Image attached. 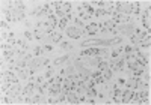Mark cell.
<instances>
[{"label": "cell", "instance_id": "31", "mask_svg": "<svg viewBox=\"0 0 151 105\" xmlns=\"http://www.w3.org/2000/svg\"><path fill=\"white\" fill-rule=\"evenodd\" d=\"M24 24H26V27H32V23H30V21H26Z\"/></svg>", "mask_w": 151, "mask_h": 105}, {"label": "cell", "instance_id": "22", "mask_svg": "<svg viewBox=\"0 0 151 105\" xmlns=\"http://www.w3.org/2000/svg\"><path fill=\"white\" fill-rule=\"evenodd\" d=\"M67 24H68V21H67L65 18H60L59 23H58V27H59V29H67Z\"/></svg>", "mask_w": 151, "mask_h": 105}, {"label": "cell", "instance_id": "9", "mask_svg": "<svg viewBox=\"0 0 151 105\" xmlns=\"http://www.w3.org/2000/svg\"><path fill=\"white\" fill-rule=\"evenodd\" d=\"M67 101L70 104H80L79 102V93H77V92H74V90H70L67 93Z\"/></svg>", "mask_w": 151, "mask_h": 105}, {"label": "cell", "instance_id": "28", "mask_svg": "<svg viewBox=\"0 0 151 105\" xmlns=\"http://www.w3.org/2000/svg\"><path fill=\"white\" fill-rule=\"evenodd\" d=\"M0 27H2V30H6V29H9V26H8V23H6V21H3V20H2V23H0Z\"/></svg>", "mask_w": 151, "mask_h": 105}, {"label": "cell", "instance_id": "6", "mask_svg": "<svg viewBox=\"0 0 151 105\" xmlns=\"http://www.w3.org/2000/svg\"><path fill=\"white\" fill-rule=\"evenodd\" d=\"M133 93H134V90H133V89H124V90H122V99H121V104H129V102H132Z\"/></svg>", "mask_w": 151, "mask_h": 105}, {"label": "cell", "instance_id": "15", "mask_svg": "<svg viewBox=\"0 0 151 105\" xmlns=\"http://www.w3.org/2000/svg\"><path fill=\"white\" fill-rule=\"evenodd\" d=\"M47 20H48L50 24H52V27H53V29L58 27V23H59V21H58V17H56L55 14H48V15H47Z\"/></svg>", "mask_w": 151, "mask_h": 105}, {"label": "cell", "instance_id": "25", "mask_svg": "<svg viewBox=\"0 0 151 105\" xmlns=\"http://www.w3.org/2000/svg\"><path fill=\"white\" fill-rule=\"evenodd\" d=\"M32 99H33V104H41V102H42V95L38 93V95H36V96H33Z\"/></svg>", "mask_w": 151, "mask_h": 105}, {"label": "cell", "instance_id": "1", "mask_svg": "<svg viewBox=\"0 0 151 105\" xmlns=\"http://www.w3.org/2000/svg\"><path fill=\"white\" fill-rule=\"evenodd\" d=\"M118 32L121 35H124V36H129L130 38L136 32V26H134L133 21L132 23H125V24H118Z\"/></svg>", "mask_w": 151, "mask_h": 105}, {"label": "cell", "instance_id": "20", "mask_svg": "<svg viewBox=\"0 0 151 105\" xmlns=\"http://www.w3.org/2000/svg\"><path fill=\"white\" fill-rule=\"evenodd\" d=\"M122 44V38L121 36H113L110 38V45H121Z\"/></svg>", "mask_w": 151, "mask_h": 105}, {"label": "cell", "instance_id": "5", "mask_svg": "<svg viewBox=\"0 0 151 105\" xmlns=\"http://www.w3.org/2000/svg\"><path fill=\"white\" fill-rule=\"evenodd\" d=\"M2 77H5L11 84L18 83V74H15L14 71H6V72H3V71H2Z\"/></svg>", "mask_w": 151, "mask_h": 105}, {"label": "cell", "instance_id": "26", "mask_svg": "<svg viewBox=\"0 0 151 105\" xmlns=\"http://www.w3.org/2000/svg\"><path fill=\"white\" fill-rule=\"evenodd\" d=\"M24 38H26L27 41H30V39H33V33L29 32V30H26V32H24Z\"/></svg>", "mask_w": 151, "mask_h": 105}, {"label": "cell", "instance_id": "29", "mask_svg": "<svg viewBox=\"0 0 151 105\" xmlns=\"http://www.w3.org/2000/svg\"><path fill=\"white\" fill-rule=\"evenodd\" d=\"M12 101H11V96H5V98H2V104H11Z\"/></svg>", "mask_w": 151, "mask_h": 105}, {"label": "cell", "instance_id": "13", "mask_svg": "<svg viewBox=\"0 0 151 105\" xmlns=\"http://www.w3.org/2000/svg\"><path fill=\"white\" fill-rule=\"evenodd\" d=\"M150 45H151V36L148 35L147 38H144L142 41L139 42V45H137V47H139V48H145V50H150Z\"/></svg>", "mask_w": 151, "mask_h": 105}, {"label": "cell", "instance_id": "11", "mask_svg": "<svg viewBox=\"0 0 151 105\" xmlns=\"http://www.w3.org/2000/svg\"><path fill=\"white\" fill-rule=\"evenodd\" d=\"M33 90H35V81H29L23 87V95H32Z\"/></svg>", "mask_w": 151, "mask_h": 105}, {"label": "cell", "instance_id": "7", "mask_svg": "<svg viewBox=\"0 0 151 105\" xmlns=\"http://www.w3.org/2000/svg\"><path fill=\"white\" fill-rule=\"evenodd\" d=\"M48 93H50V96H56V95H59L60 92H62V84H58V83H52L48 86Z\"/></svg>", "mask_w": 151, "mask_h": 105}, {"label": "cell", "instance_id": "10", "mask_svg": "<svg viewBox=\"0 0 151 105\" xmlns=\"http://www.w3.org/2000/svg\"><path fill=\"white\" fill-rule=\"evenodd\" d=\"M68 59H70V56H68V54H65V56H62V57L55 59V60L52 62V65H53L55 68H59V66H62L64 63H67V62H68Z\"/></svg>", "mask_w": 151, "mask_h": 105}, {"label": "cell", "instance_id": "19", "mask_svg": "<svg viewBox=\"0 0 151 105\" xmlns=\"http://www.w3.org/2000/svg\"><path fill=\"white\" fill-rule=\"evenodd\" d=\"M107 68H110V63H109L107 60H101V62H100V65L97 66L98 71H104V69H107Z\"/></svg>", "mask_w": 151, "mask_h": 105}, {"label": "cell", "instance_id": "16", "mask_svg": "<svg viewBox=\"0 0 151 105\" xmlns=\"http://www.w3.org/2000/svg\"><path fill=\"white\" fill-rule=\"evenodd\" d=\"M101 75H103V78H104V81H110L112 77H113V72H112L110 68H107V69L101 71Z\"/></svg>", "mask_w": 151, "mask_h": 105}, {"label": "cell", "instance_id": "23", "mask_svg": "<svg viewBox=\"0 0 151 105\" xmlns=\"http://www.w3.org/2000/svg\"><path fill=\"white\" fill-rule=\"evenodd\" d=\"M60 48H62V50H73V45H71L70 42L64 41V42H60Z\"/></svg>", "mask_w": 151, "mask_h": 105}, {"label": "cell", "instance_id": "17", "mask_svg": "<svg viewBox=\"0 0 151 105\" xmlns=\"http://www.w3.org/2000/svg\"><path fill=\"white\" fill-rule=\"evenodd\" d=\"M139 5H141L139 2H133V3H132V14L136 15V17L139 15V11H141V6H139Z\"/></svg>", "mask_w": 151, "mask_h": 105}, {"label": "cell", "instance_id": "30", "mask_svg": "<svg viewBox=\"0 0 151 105\" xmlns=\"http://www.w3.org/2000/svg\"><path fill=\"white\" fill-rule=\"evenodd\" d=\"M47 102H48V104H58V102H59V101H58V99H56V98H53V96H50V99H48V101H47Z\"/></svg>", "mask_w": 151, "mask_h": 105}, {"label": "cell", "instance_id": "18", "mask_svg": "<svg viewBox=\"0 0 151 105\" xmlns=\"http://www.w3.org/2000/svg\"><path fill=\"white\" fill-rule=\"evenodd\" d=\"M33 56L35 57H41L42 54H44V48L42 47H40V45H36V47H33Z\"/></svg>", "mask_w": 151, "mask_h": 105}, {"label": "cell", "instance_id": "21", "mask_svg": "<svg viewBox=\"0 0 151 105\" xmlns=\"http://www.w3.org/2000/svg\"><path fill=\"white\" fill-rule=\"evenodd\" d=\"M94 15L98 17V18H100V17H109V15H107V12H106V9H100V8L94 12Z\"/></svg>", "mask_w": 151, "mask_h": 105}, {"label": "cell", "instance_id": "2", "mask_svg": "<svg viewBox=\"0 0 151 105\" xmlns=\"http://www.w3.org/2000/svg\"><path fill=\"white\" fill-rule=\"evenodd\" d=\"M115 9L122 15H132V3L130 2H118V3H115Z\"/></svg>", "mask_w": 151, "mask_h": 105}, {"label": "cell", "instance_id": "4", "mask_svg": "<svg viewBox=\"0 0 151 105\" xmlns=\"http://www.w3.org/2000/svg\"><path fill=\"white\" fill-rule=\"evenodd\" d=\"M82 30H83V35H88V36H94V35H97V33L100 32L97 23H89V24H86Z\"/></svg>", "mask_w": 151, "mask_h": 105}, {"label": "cell", "instance_id": "12", "mask_svg": "<svg viewBox=\"0 0 151 105\" xmlns=\"http://www.w3.org/2000/svg\"><path fill=\"white\" fill-rule=\"evenodd\" d=\"M32 33H33V38L36 39V41H45V38H47V35L42 30H40V29H35Z\"/></svg>", "mask_w": 151, "mask_h": 105}, {"label": "cell", "instance_id": "8", "mask_svg": "<svg viewBox=\"0 0 151 105\" xmlns=\"http://www.w3.org/2000/svg\"><path fill=\"white\" fill-rule=\"evenodd\" d=\"M124 66H125V60L122 57L116 63H112L110 65V69H112V72H119V71H124Z\"/></svg>", "mask_w": 151, "mask_h": 105}, {"label": "cell", "instance_id": "27", "mask_svg": "<svg viewBox=\"0 0 151 105\" xmlns=\"http://www.w3.org/2000/svg\"><path fill=\"white\" fill-rule=\"evenodd\" d=\"M42 48H44V51H53V44H48V42H45V45H44Z\"/></svg>", "mask_w": 151, "mask_h": 105}, {"label": "cell", "instance_id": "3", "mask_svg": "<svg viewBox=\"0 0 151 105\" xmlns=\"http://www.w3.org/2000/svg\"><path fill=\"white\" fill-rule=\"evenodd\" d=\"M65 32H67L68 38H71V39H79V38L83 35V30L79 29V27H76L74 24H73V26H67Z\"/></svg>", "mask_w": 151, "mask_h": 105}, {"label": "cell", "instance_id": "14", "mask_svg": "<svg viewBox=\"0 0 151 105\" xmlns=\"http://www.w3.org/2000/svg\"><path fill=\"white\" fill-rule=\"evenodd\" d=\"M71 8H73V5H71L70 2H62V5H60V11L64 12L65 15L71 12Z\"/></svg>", "mask_w": 151, "mask_h": 105}, {"label": "cell", "instance_id": "24", "mask_svg": "<svg viewBox=\"0 0 151 105\" xmlns=\"http://www.w3.org/2000/svg\"><path fill=\"white\" fill-rule=\"evenodd\" d=\"M125 81H127V78H124V77H119L118 80H116V84H118L119 87H122V86H125Z\"/></svg>", "mask_w": 151, "mask_h": 105}]
</instances>
